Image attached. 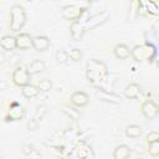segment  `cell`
Wrapping results in <instances>:
<instances>
[{"mask_svg": "<svg viewBox=\"0 0 159 159\" xmlns=\"http://www.w3.org/2000/svg\"><path fill=\"white\" fill-rule=\"evenodd\" d=\"M142 93V88L138 83H129L124 87L123 89V94L125 98H129V99H134V98H138Z\"/></svg>", "mask_w": 159, "mask_h": 159, "instance_id": "cell-13", "label": "cell"}, {"mask_svg": "<svg viewBox=\"0 0 159 159\" xmlns=\"http://www.w3.org/2000/svg\"><path fill=\"white\" fill-rule=\"evenodd\" d=\"M50 40L46 36H35L32 40V48H35L39 52H43L48 50L50 47Z\"/></svg>", "mask_w": 159, "mask_h": 159, "instance_id": "cell-15", "label": "cell"}, {"mask_svg": "<svg viewBox=\"0 0 159 159\" xmlns=\"http://www.w3.org/2000/svg\"><path fill=\"white\" fill-rule=\"evenodd\" d=\"M158 139H159V133L155 132V130L149 132V133L147 134V137H145L147 143H152V142H155V140H158Z\"/></svg>", "mask_w": 159, "mask_h": 159, "instance_id": "cell-27", "label": "cell"}, {"mask_svg": "<svg viewBox=\"0 0 159 159\" xmlns=\"http://www.w3.org/2000/svg\"><path fill=\"white\" fill-rule=\"evenodd\" d=\"M26 24V11L21 5H14L10 9L9 27L12 32H20Z\"/></svg>", "mask_w": 159, "mask_h": 159, "instance_id": "cell-2", "label": "cell"}, {"mask_svg": "<svg viewBox=\"0 0 159 159\" xmlns=\"http://www.w3.org/2000/svg\"><path fill=\"white\" fill-rule=\"evenodd\" d=\"M154 55H155V47L150 43H140L130 50V56L137 62L149 61L154 57Z\"/></svg>", "mask_w": 159, "mask_h": 159, "instance_id": "cell-3", "label": "cell"}, {"mask_svg": "<svg viewBox=\"0 0 159 159\" xmlns=\"http://www.w3.org/2000/svg\"><path fill=\"white\" fill-rule=\"evenodd\" d=\"M30 77H31V73L29 72L27 66L22 63L17 65L12 72V82L17 87H24L25 84L30 83Z\"/></svg>", "mask_w": 159, "mask_h": 159, "instance_id": "cell-4", "label": "cell"}, {"mask_svg": "<svg viewBox=\"0 0 159 159\" xmlns=\"http://www.w3.org/2000/svg\"><path fill=\"white\" fill-rule=\"evenodd\" d=\"M70 99H71V103L75 107H80V108L81 107H86L88 104V102H89L88 94L86 92H83V91H75L71 94Z\"/></svg>", "mask_w": 159, "mask_h": 159, "instance_id": "cell-10", "label": "cell"}, {"mask_svg": "<svg viewBox=\"0 0 159 159\" xmlns=\"http://www.w3.org/2000/svg\"><path fill=\"white\" fill-rule=\"evenodd\" d=\"M0 46L4 51H14L15 48H17L16 46V36H11V35H5L2 36L1 41H0Z\"/></svg>", "mask_w": 159, "mask_h": 159, "instance_id": "cell-16", "label": "cell"}, {"mask_svg": "<svg viewBox=\"0 0 159 159\" xmlns=\"http://www.w3.org/2000/svg\"><path fill=\"white\" fill-rule=\"evenodd\" d=\"M68 56H70V58H71L72 61L78 62V61L82 58V52H81V50H80V48L75 47V48H72V50L68 52Z\"/></svg>", "mask_w": 159, "mask_h": 159, "instance_id": "cell-26", "label": "cell"}, {"mask_svg": "<svg viewBox=\"0 0 159 159\" xmlns=\"http://www.w3.org/2000/svg\"><path fill=\"white\" fill-rule=\"evenodd\" d=\"M158 112H159V104H158Z\"/></svg>", "mask_w": 159, "mask_h": 159, "instance_id": "cell-29", "label": "cell"}, {"mask_svg": "<svg viewBox=\"0 0 159 159\" xmlns=\"http://www.w3.org/2000/svg\"><path fill=\"white\" fill-rule=\"evenodd\" d=\"M76 155L78 158H92L93 157V152L91 149V147L84 142V140H80L76 145Z\"/></svg>", "mask_w": 159, "mask_h": 159, "instance_id": "cell-14", "label": "cell"}, {"mask_svg": "<svg viewBox=\"0 0 159 159\" xmlns=\"http://www.w3.org/2000/svg\"><path fill=\"white\" fill-rule=\"evenodd\" d=\"M45 68H46L45 62H43L42 60H39V58H36V60L31 61V62L27 65V70H29V72H30L31 75L41 73V72H43V71H45Z\"/></svg>", "mask_w": 159, "mask_h": 159, "instance_id": "cell-19", "label": "cell"}, {"mask_svg": "<svg viewBox=\"0 0 159 159\" xmlns=\"http://www.w3.org/2000/svg\"><path fill=\"white\" fill-rule=\"evenodd\" d=\"M83 12H84V7L77 6V5H70V6H65L61 14L66 20H70L73 22L76 20H80Z\"/></svg>", "mask_w": 159, "mask_h": 159, "instance_id": "cell-6", "label": "cell"}, {"mask_svg": "<svg viewBox=\"0 0 159 159\" xmlns=\"http://www.w3.org/2000/svg\"><path fill=\"white\" fill-rule=\"evenodd\" d=\"M113 55L119 60H127L130 56V48L124 43H119V45L114 46Z\"/></svg>", "mask_w": 159, "mask_h": 159, "instance_id": "cell-17", "label": "cell"}, {"mask_svg": "<svg viewBox=\"0 0 159 159\" xmlns=\"http://www.w3.org/2000/svg\"><path fill=\"white\" fill-rule=\"evenodd\" d=\"M86 76L92 86L101 87L108 77V68L104 62L96 58H91L87 61L86 65Z\"/></svg>", "mask_w": 159, "mask_h": 159, "instance_id": "cell-1", "label": "cell"}, {"mask_svg": "<svg viewBox=\"0 0 159 159\" xmlns=\"http://www.w3.org/2000/svg\"><path fill=\"white\" fill-rule=\"evenodd\" d=\"M68 58H70L68 52H66L65 50H60V51L56 52V61H57V63H61V65L66 63Z\"/></svg>", "mask_w": 159, "mask_h": 159, "instance_id": "cell-25", "label": "cell"}, {"mask_svg": "<svg viewBox=\"0 0 159 159\" xmlns=\"http://www.w3.org/2000/svg\"><path fill=\"white\" fill-rule=\"evenodd\" d=\"M148 153L152 157H159V139L152 143H148Z\"/></svg>", "mask_w": 159, "mask_h": 159, "instance_id": "cell-24", "label": "cell"}, {"mask_svg": "<svg viewBox=\"0 0 159 159\" xmlns=\"http://www.w3.org/2000/svg\"><path fill=\"white\" fill-rule=\"evenodd\" d=\"M86 31V24L83 21H80V20H76L71 24V27H70V34H71V37L72 40L75 41H78L83 34Z\"/></svg>", "mask_w": 159, "mask_h": 159, "instance_id": "cell-11", "label": "cell"}, {"mask_svg": "<svg viewBox=\"0 0 159 159\" xmlns=\"http://www.w3.org/2000/svg\"><path fill=\"white\" fill-rule=\"evenodd\" d=\"M21 93H22V96H24L25 98L31 99V98H35V97L39 96L40 89H39L37 86L31 84V83H27V84H25L24 87H21Z\"/></svg>", "mask_w": 159, "mask_h": 159, "instance_id": "cell-18", "label": "cell"}, {"mask_svg": "<svg viewBox=\"0 0 159 159\" xmlns=\"http://www.w3.org/2000/svg\"><path fill=\"white\" fill-rule=\"evenodd\" d=\"M125 135L129 138H138L142 135V128L135 124H130L125 128Z\"/></svg>", "mask_w": 159, "mask_h": 159, "instance_id": "cell-21", "label": "cell"}, {"mask_svg": "<svg viewBox=\"0 0 159 159\" xmlns=\"http://www.w3.org/2000/svg\"><path fill=\"white\" fill-rule=\"evenodd\" d=\"M25 114V109L24 107L17 103V102H12L10 106H9V109H7V113L5 116V120H11V122H15V120H20L22 119Z\"/></svg>", "mask_w": 159, "mask_h": 159, "instance_id": "cell-7", "label": "cell"}, {"mask_svg": "<svg viewBox=\"0 0 159 159\" xmlns=\"http://www.w3.org/2000/svg\"><path fill=\"white\" fill-rule=\"evenodd\" d=\"M108 17H109V14H108L107 11H102V12H99V14L93 15L92 17L87 19V21H84V24H86V30H92V29H94V27L102 25L103 22L107 21Z\"/></svg>", "mask_w": 159, "mask_h": 159, "instance_id": "cell-9", "label": "cell"}, {"mask_svg": "<svg viewBox=\"0 0 159 159\" xmlns=\"http://www.w3.org/2000/svg\"><path fill=\"white\" fill-rule=\"evenodd\" d=\"M37 87H39L40 92H48L52 88V82L47 78H43V80H40L37 82Z\"/></svg>", "mask_w": 159, "mask_h": 159, "instance_id": "cell-22", "label": "cell"}, {"mask_svg": "<svg viewBox=\"0 0 159 159\" xmlns=\"http://www.w3.org/2000/svg\"><path fill=\"white\" fill-rule=\"evenodd\" d=\"M88 1H96V0H88Z\"/></svg>", "mask_w": 159, "mask_h": 159, "instance_id": "cell-28", "label": "cell"}, {"mask_svg": "<svg viewBox=\"0 0 159 159\" xmlns=\"http://www.w3.org/2000/svg\"><path fill=\"white\" fill-rule=\"evenodd\" d=\"M138 12L147 16H155L159 14V5L155 0H138Z\"/></svg>", "mask_w": 159, "mask_h": 159, "instance_id": "cell-5", "label": "cell"}, {"mask_svg": "<svg viewBox=\"0 0 159 159\" xmlns=\"http://www.w3.org/2000/svg\"><path fill=\"white\" fill-rule=\"evenodd\" d=\"M140 112H142V114L147 119H154L159 114V112H158V104L154 101L148 99V101L143 102V104L140 106Z\"/></svg>", "mask_w": 159, "mask_h": 159, "instance_id": "cell-8", "label": "cell"}, {"mask_svg": "<svg viewBox=\"0 0 159 159\" xmlns=\"http://www.w3.org/2000/svg\"><path fill=\"white\" fill-rule=\"evenodd\" d=\"M62 111L71 118V119H78L80 118V112L77 109H75L73 107L70 106H62Z\"/></svg>", "mask_w": 159, "mask_h": 159, "instance_id": "cell-23", "label": "cell"}, {"mask_svg": "<svg viewBox=\"0 0 159 159\" xmlns=\"http://www.w3.org/2000/svg\"><path fill=\"white\" fill-rule=\"evenodd\" d=\"M130 155V149L125 144L117 145L113 150V158L114 159H127Z\"/></svg>", "mask_w": 159, "mask_h": 159, "instance_id": "cell-20", "label": "cell"}, {"mask_svg": "<svg viewBox=\"0 0 159 159\" xmlns=\"http://www.w3.org/2000/svg\"><path fill=\"white\" fill-rule=\"evenodd\" d=\"M32 40L34 37H31L27 32H20L16 35V46L19 50H29L32 47Z\"/></svg>", "mask_w": 159, "mask_h": 159, "instance_id": "cell-12", "label": "cell"}]
</instances>
